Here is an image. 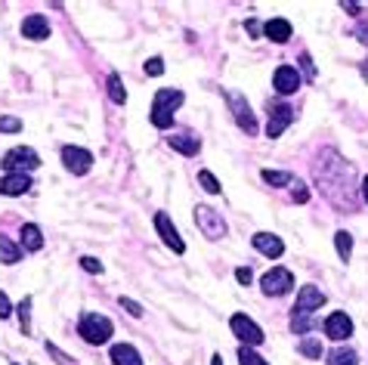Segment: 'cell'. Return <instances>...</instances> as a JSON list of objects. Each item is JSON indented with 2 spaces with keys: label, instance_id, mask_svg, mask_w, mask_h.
<instances>
[{
  "label": "cell",
  "instance_id": "9",
  "mask_svg": "<svg viewBox=\"0 0 368 365\" xmlns=\"http://www.w3.org/2000/svg\"><path fill=\"white\" fill-rule=\"evenodd\" d=\"M294 121V108L291 106H269V124H267V137L276 140L285 133V127Z\"/></svg>",
  "mask_w": 368,
  "mask_h": 365
},
{
  "label": "cell",
  "instance_id": "20",
  "mask_svg": "<svg viewBox=\"0 0 368 365\" xmlns=\"http://www.w3.org/2000/svg\"><path fill=\"white\" fill-rule=\"evenodd\" d=\"M22 248L25 251H40L44 248V232H40V226H34V223L22 226Z\"/></svg>",
  "mask_w": 368,
  "mask_h": 365
},
{
  "label": "cell",
  "instance_id": "19",
  "mask_svg": "<svg viewBox=\"0 0 368 365\" xmlns=\"http://www.w3.org/2000/svg\"><path fill=\"white\" fill-rule=\"evenodd\" d=\"M112 362L115 365H143V356L136 353V347H130V344H115L112 347Z\"/></svg>",
  "mask_w": 368,
  "mask_h": 365
},
{
  "label": "cell",
  "instance_id": "38",
  "mask_svg": "<svg viewBox=\"0 0 368 365\" xmlns=\"http://www.w3.org/2000/svg\"><path fill=\"white\" fill-rule=\"evenodd\" d=\"M13 313V303H10V297H6L4 291H0V319H6Z\"/></svg>",
  "mask_w": 368,
  "mask_h": 365
},
{
  "label": "cell",
  "instance_id": "1",
  "mask_svg": "<svg viewBox=\"0 0 368 365\" xmlns=\"http://www.w3.org/2000/svg\"><path fill=\"white\" fill-rule=\"evenodd\" d=\"M179 106H183V90L161 87L155 93V99H152V124H155L158 130H167V127L174 124V112Z\"/></svg>",
  "mask_w": 368,
  "mask_h": 365
},
{
  "label": "cell",
  "instance_id": "3",
  "mask_svg": "<svg viewBox=\"0 0 368 365\" xmlns=\"http://www.w3.org/2000/svg\"><path fill=\"white\" fill-rule=\"evenodd\" d=\"M195 226L201 229V235L204 239H211V242H220V239H226V220L220 210H213L208 205H199L195 208Z\"/></svg>",
  "mask_w": 368,
  "mask_h": 365
},
{
  "label": "cell",
  "instance_id": "22",
  "mask_svg": "<svg viewBox=\"0 0 368 365\" xmlns=\"http://www.w3.org/2000/svg\"><path fill=\"white\" fill-rule=\"evenodd\" d=\"M316 322H319V319H316V313H294V316H291V331L306 335V331H310Z\"/></svg>",
  "mask_w": 368,
  "mask_h": 365
},
{
  "label": "cell",
  "instance_id": "41",
  "mask_svg": "<svg viewBox=\"0 0 368 365\" xmlns=\"http://www.w3.org/2000/svg\"><path fill=\"white\" fill-rule=\"evenodd\" d=\"M340 6H344L347 13H353V16H359V13H362V6H359V4H347V0H344V4H340Z\"/></svg>",
  "mask_w": 368,
  "mask_h": 365
},
{
  "label": "cell",
  "instance_id": "8",
  "mask_svg": "<svg viewBox=\"0 0 368 365\" xmlns=\"http://www.w3.org/2000/svg\"><path fill=\"white\" fill-rule=\"evenodd\" d=\"M62 164H65L68 174L84 176L93 167V155H90L87 149H81V146H65L62 149Z\"/></svg>",
  "mask_w": 368,
  "mask_h": 365
},
{
  "label": "cell",
  "instance_id": "21",
  "mask_svg": "<svg viewBox=\"0 0 368 365\" xmlns=\"http://www.w3.org/2000/svg\"><path fill=\"white\" fill-rule=\"evenodd\" d=\"M328 365H359V356L350 347H338V350L328 353Z\"/></svg>",
  "mask_w": 368,
  "mask_h": 365
},
{
  "label": "cell",
  "instance_id": "28",
  "mask_svg": "<svg viewBox=\"0 0 368 365\" xmlns=\"http://www.w3.org/2000/svg\"><path fill=\"white\" fill-rule=\"evenodd\" d=\"M238 362H242V365H269L263 356H257L251 347H238Z\"/></svg>",
  "mask_w": 368,
  "mask_h": 365
},
{
  "label": "cell",
  "instance_id": "26",
  "mask_svg": "<svg viewBox=\"0 0 368 365\" xmlns=\"http://www.w3.org/2000/svg\"><path fill=\"white\" fill-rule=\"evenodd\" d=\"M297 350H301L306 359H322V341L319 337H303V341L297 344Z\"/></svg>",
  "mask_w": 368,
  "mask_h": 365
},
{
  "label": "cell",
  "instance_id": "33",
  "mask_svg": "<svg viewBox=\"0 0 368 365\" xmlns=\"http://www.w3.org/2000/svg\"><path fill=\"white\" fill-rule=\"evenodd\" d=\"M291 198H294L297 205H306V201H310V189H306L303 183H294V189H291Z\"/></svg>",
  "mask_w": 368,
  "mask_h": 365
},
{
  "label": "cell",
  "instance_id": "40",
  "mask_svg": "<svg viewBox=\"0 0 368 365\" xmlns=\"http://www.w3.org/2000/svg\"><path fill=\"white\" fill-rule=\"evenodd\" d=\"M245 28H247V35H260V25H257L254 19H247V22H245Z\"/></svg>",
  "mask_w": 368,
  "mask_h": 365
},
{
  "label": "cell",
  "instance_id": "34",
  "mask_svg": "<svg viewBox=\"0 0 368 365\" xmlns=\"http://www.w3.org/2000/svg\"><path fill=\"white\" fill-rule=\"evenodd\" d=\"M118 303H121V307H124L127 313H130L133 319H140V316H143V307H140V303H136V301H130V297H121V301H118Z\"/></svg>",
  "mask_w": 368,
  "mask_h": 365
},
{
  "label": "cell",
  "instance_id": "18",
  "mask_svg": "<svg viewBox=\"0 0 368 365\" xmlns=\"http://www.w3.org/2000/svg\"><path fill=\"white\" fill-rule=\"evenodd\" d=\"M167 142L174 152H179V155H199L201 152V140L192 137V133H174Z\"/></svg>",
  "mask_w": 368,
  "mask_h": 365
},
{
  "label": "cell",
  "instance_id": "6",
  "mask_svg": "<svg viewBox=\"0 0 368 365\" xmlns=\"http://www.w3.org/2000/svg\"><path fill=\"white\" fill-rule=\"evenodd\" d=\"M229 325H233V335H235L245 347H260V344H263V328L257 325L254 319H247L245 313H235Z\"/></svg>",
  "mask_w": 368,
  "mask_h": 365
},
{
  "label": "cell",
  "instance_id": "24",
  "mask_svg": "<svg viewBox=\"0 0 368 365\" xmlns=\"http://www.w3.org/2000/svg\"><path fill=\"white\" fill-rule=\"evenodd\" d=\"M19 257H22V248H16L6 235H0V263H19Z\"/></svg>",
  "mask_w": 368,
  "mask_h": 365
},
{
  "label": "cell",
  "instance_id": "17",
  "mask_svg": "<svg viewBox=\"0 0 368 365\" xmlns=\"http://www.w3.org/2000/svg\"><path fill=\"white\" fill-rule=\"evenodd\" d=\"M291 31H294V28H291V22L288 19H279V16L263 25V35H267L272 44H285V40H291Z\"/></svg>",
  "mask_w": 368,
  "mask_h": 365
},
{
  "label": "cell",
  "instance_id": "36",
  "mask_svg": "<svg viewBox=\"0 0 368 365\" xmlns=\"http://www.w3.org/2000/svg\"><path fill=\"white\" fill-rule=\"evenodd\" d=\"M353 38L359 40V44H368V22H359L353 28Z\"/></svg>",
  "mask_w": 368,
  "mask_h": 365
},
{
  "label": "cell",
  "instance_id": "2",
  "mask_svg": "<svg viewBox=\"0 0 368 365\" xmlns=\"http://www.w3.org/2000/svg\"><path fill=\"white\" fill-rule=\"evenodd\" d=\"M112 319H106L102 313H81V322H78V335L84 337L87 344L93 347H99V344H106L108 337H112Z\"/></svg>",
  "mask_w": 368,
  "mask_h": 365
},
{
  "label": "cell",
  "instance_id": "14",
  "mask_svg": "<svg viewBox=\"0 0 368 365\" xmlns=\"http://www.w3.org/2000/svg\"><path fill=\"white\" fill-rule=\"evenodd\" d=\"M251 245L263 254V257H269V260H276V257L285 254V245H281V239H279V235H272V232H257L251 239Z\"/></svg>",
  "mask_w": 368,
  "mask_h": 365
},
{
  "label": "cell",
  "instance_id": "27",
  "mask_svg": "<svg viewBox=\"0 0 368 365\" xmlns=\"http://www.w3.org/2000/svg\"><path fill=\"white\" fill-rule=\"evenodd\" d=\"M263 180H267L269 186H291L294 176H291L288 171H263Z\"/></svg>",
  "mask_w": 368,
  "mask_h": 365
},
{
  "label": "cell",
  "instance_id": "30",
  "mask_svg": "<svg viewBox=\"0 0 368 365\" xmlns=\"http://www.w3.org/2000/svg\"><path fill=\"white\" fill-rule=\"evenodd\" d=\"M199 183L204 186V192H211V195L223 192V189H220V183H217V176H213L211 171H199Z\"/></svg>",
  "mask_w": 368,
  "mask_h": 365
},
{
  "label": "cell",
  "instance_id": "10",
  "mask_svg": "<svg viewBox=\"0 0 368 365\" xmlns=\"http://www.w3.org/2000/svg\"><path fill=\"white\" fill-rule=\"evenodd\" d=\"M155 229H158V235L165 239V245L174 254H183L186 251V242L179 239V232H177V226L170 223V217L167 214H155Z\"/></svg>",
  "mask_w": 368,
  "mask_h": 365
},
{
  "label": "cell",
  "instance_id": "15",
  "mask_svg": "<svg viewBox=\"0 0 368 365\" xmlns=\"http://www.w3.org/2000/svg\"><path fill=\"white\" fill-rule=\"evenodd\" d=\"M22 35L28 38V40H47V38H50V22H47V16H40V13L25 16Z\"/></svg>",
  "mask_w": 368,
  "mask_h": 365
},
{
  "label": "cell",
  "instance_id": "37",
  "mask_svg": "<svg viewBox=\"0 0 368 365\" xmlns=\"http://www.w3.org/2000/svg\"><path fill=\"white\" fill-rule=\"evenodd\" d=\"M235 279H238V282H242V285H251V279H254L251 266H238V269H235Z\"/></svg>",
  "mask_w": 368,
  "mask_h": 365
},
{
  "label": "cell",
  "instance_id": "13",
  "mask_svg": "<svg viewBox=\"0 0 368 365\" xmlns=\"http://www.w3.org/2000/svg\"><path fill=\"white\" fill-rule=\"evenodd\" d=\"M322 303H325L322 288H316V285H303L301 291H297L294 313H313V310H322Z\"/></svg>",
  "mask_w": 368,
  "mask_h": 365
},
{
  "label": "cell",
  "instance_id": "32",
  "mask_svg": "<svg viewBox=\"0 0 368 365\" xmlns=\"http://www.w3.org/2000/svg\"><path fill=\"white\" fill-rule=\"evenodd\" d=\"M145 74H152V78H155V74H165V59L161 56H152V59H145Z\"/></svg>",
  "mask_w": 368,
  "mask_h": 365
},
{
  "label": "cell",
  "instance_id": "16",
  "mask_svg": "<svg viewBox=\"0 0 368 365\" xmlns=\"http://www.w3.org/2000/svg\"><path fill=\"white\" fill-rule=\"evenodd\" d=\"M31 189V176L28 174H6L4 180H0V195H25Z\"/></svg>",
  "mask_w": 368,
  "mask_h": 365
},
{
  "label": "cell",
  "instance_id": "35",
  "mask_svg": "<svg viewBox=\"0 0 368 365\" xmlns=\"http://www.w3.org/2000/svg\"><path fill=\"white\" fill-rule=\"evenodd\" d=\"M81 269L84 273H102V263L96 257H81Z\"/></svg>",
  "mask_w": 368,
  "mask_h": 365
},
{
  "label": "cell",
  "instance_id": "31",
  "mask_svg": "<svg viewBox=\"0 0 368 365\" xmlns=\"http://www.w3.org/2000/svg\"><path fill=\"white\" fill-rule=\"evenodd\" d=\"M22 130V121L19 118H13V115H4L0 118V133H19Z\"/></svg>",
  "mask_w": 368,
  "mask_h": 365
},
{
  "label": "cell",
  "instance_id": "25",
  "mask_svg": "<svg viewBox=\"0 0 368 365\" xmlns=\"http://www.w3.org/2000/svg\"><path fill=\"white\" fill-rule=\"evenodd\" d=\"M108 99H112V103H118V106L127 103V90H124V84H121V78H118V74H108Z\"/></svg>",
  "mask_w": 368,
  "mask_h": 365
},
{
  "label": "cell",
  "instance_id": "12",
  "mask_svg": "<svg viewBox=\"0 0 368 365\" xmlns=\"http://www.w3.org/2000/svg\"><path fill=\"white\" fill-rule=\"evenodd\" d=\"M325 335H328L331 341H344V337L353 335V319H350L347 313H331V316L325 319Z\"/></svg>",
  "mask_w": 368,
  "mask_h": 365
},
{
  "label": "cell",
  "instance_id": "4",
  "mask_svg": "<svg viewBox=\"0 0 368 365\" xmlns=\"http://www.w3.org/2000/svg\"><path fill=\"white\" fill-rule=\"evenodd\" d=\"M40 167V155L28 146H16L4 155V171L6 174H28V171H38Z\"/></svg>",
  "mask_w": 368,
  "mask_h": 365
},
{
  "label": "cell",
  "instance_id": "39",
  "mask_svg": "<svg viewBox=\"0 0 368 365\" xmlns=\"http://www.w3.org/2000/svg\"><path fill=\"white\" fill-rule=\"evenodd\" d=\"M301 62H303V72H306V78H316V69H313V62H310V56H301Z\"/></svg>",
  "mask_w": 368,
  "mask_h": 365
},
{
  "label": "cell",
  "instance_id": "23",
  "mask_svg": "<svg viewBox=\"0 0 368 365\" xmlns=\"http://www.w3.org/2000/svg\"><path fill=\"white\" fill-rule=\"evenodd\" d=\"M335 248H338V257L347 263L350 254H353V235H350L347 229H340V232L335 235Z\"/></svg>",
  "mask_w": 368,
  "mask_h": 365
},
{
  "label": "cell",
  "instance_id": "7",
  "mask_svg": "<svg viewBox=\"0 0 368 365\" xmlns=\"http://www.w3.org/2000/svg\"><path fill=\"white\" fill-rule=\"evenodd\" d=\"M260 288H263V294H269V297H281L294 288V276H291L285 266H272L269 273L260 279Z\"/></svg>",
  "mask_w": 368,
  "mask_h": 365
},
{
  "label": "cell",
  "instance_id": "44",
  "mask_svg": "<svg viewBox=\"0 0 368 365\" xmlns=\"http://www.w3.org/2000/svg\"><path fill=\"white\" fill-rule=\"evenodd\" d=\"M211 365H223V356H213V359H211Z\"/></svg>",
  "mask_w": 368,
  "mask_h": 365
},
{
  "label": "cell",
  "instance_id": "11",
  "mask_svg": "<svg viewBox=\"0 0 368 365\" xmlns=\"http://www.w3.org/2000/svg\"><path fill=\"white\" fill-rule=\"evenodd\" d=\"M272 84L281 96H291V93L301 90V74H297L294 65H279L276 74H272Z\"/></svg>",
  "mask_w": 368,
  "mask_h": 365
},
{
  "label": "cell",
  "instance_id": "43",
  "mask_svg": "<svg viewBox=\"0 0 368 365\" xmlns=\"http://www.w3.org/2000/svg\"><path fill=\"white\" fill-rule=\"evenodd\" d=\"M362 198L368 201V176H362Z\"/></svg>",
  "mask_w": 368,
  "mask_h": 365
},
{
  "label": "cell",
  "instance_id": "5",
  "mask_svg": "<svg viewBox=\"0 0 368 365\" xmlns=\"http://www.w3.org/2000/svg\"><path fill=\"white\" fill-rule=\"evenodd\" d=\"M226 103H229V108H233V115H235V124L242 127L247 137H254L257 133V118L251 112V106H247V99L238 90H226Z\"/></svg>",
  "mask_w": 368,
  "mask_h": 365
},
{
  "label": "cell",
  "instance_id": "29",
  "mask_svg": "<svg viewBox=\"0 0 368 365\" xmlns=\"http://www.w3.org/2000/svg\"><path fill=\"white\" fill-rule=\"evenodd\" d=\"M19 325H22L25 335L31 331V297H25V301L19 303Z\"/></svg>",
  "mask_w": 368,
  "mask_h": 365
},
{
  "label": "cell",
  "instance_id": "42",
  "mask_svg": "<svg viewBox=\"0 0 368 365\" xmlns=\"http://www.w3.org/2000/svg\"><path fill=\"white\" fill-rule=\"evenodd\" d=\"M359 74H362V78L368 81V62H359Z\"/></svg>",
  "mask_w": 368,
  "mask_h": 365
}]
</instances>
